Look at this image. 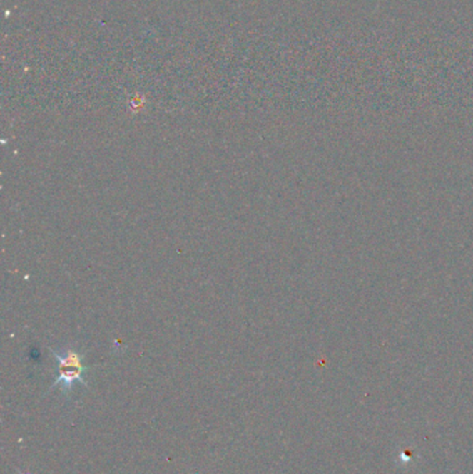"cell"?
Instances as JSON below:
<instances>
[{
  "label": "cell",
  "instance_id": "cell-1",
  "mask_svg": "<svg viewBox=\"0 0 473 474\" xmlns=\"http://www.w3.org/2000/svg\"><path fill=\"white\" fill-rule=\"evenodd\" d=\"M49 349L59 364V376L53 381L51 388L60 387L63 394L67 396L73 391L76 383L88 387V383L83 377L88 368L85 366L83 355L79 351L74 349H64L63 351Z\"/></svg>",
  "mask_w": 473,
  "mask_h": 474
},
{
  "label": "cell",
  "instance_id": "cell-2",
  "mask_svg": "<svg viewBox=\"0 0 473 474\" xmlns=\"http://www.w3.org/2000/svg\"><path fill=\"white\" fill-rule=\"evenodd\" d=\"M20 474H31V473H24V472H19Z\"/></svg>",
  "mask_w": 473,
  "mask_h": 474
}]
</instances>
